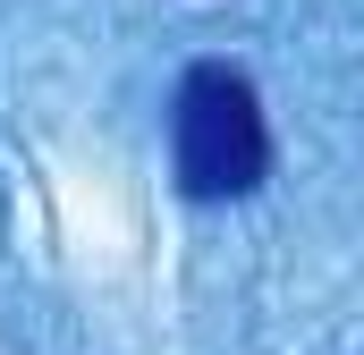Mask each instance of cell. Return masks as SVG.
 Instances as JSON below:
<instances>
[{"mask_svg":"<svg viewBox=\"0 0 364 355\" xmlns=\"http://www.w3.org/2000/svg\"><path fill=\"white\" fill-rule=\"evenodd\" d=\"M170 153H178V186L195 203H220V195L263 186V170H272V127H263V102L246 85V68H229V60L186 68L178 119H170Z\"/></svg>","mask_w":364,"mask_h":355,"instance_id":"obj_1","label":"cell"}]
</instances>
